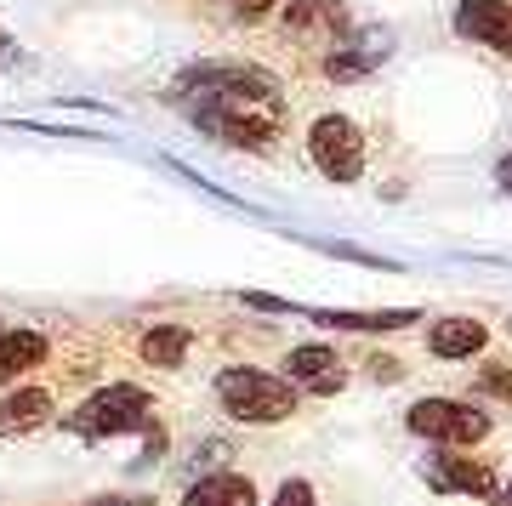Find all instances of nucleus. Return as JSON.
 <instances>
[{
	"mask_svg": "<svg viewBox=\"0 0 512 506\" xmlns=\"http://www.w3.org/2000/svg\"><path fill=\"white\" fill-rule=\"evenodd\" d=\"M92 506H154L148 495H97Z\"/></svg>",
	"mask_w": 512,
	"mask_h": 506,
	"instance_id": "nucleus-23",
	"label": "nucleus"
},
{
	"mask_svg": "<svg viewBox=\"0 0 512 506\" xmlns=\"http://www.w3.org/2000/svg\"><path fill=\"white\" fill-rule=\"evenodd\" d=\"M421 478L433 489H450V495H495V472L478 455H433Z\"/></svg>",
	"mask_w": 512,
	"mask_h": 506,
	"instance_id": "nucleus-11",
	"label": "nucleus"
},
{
	"mask_svg": "<svg viewBox=\"0 0 512 506\" xmlns=\"http://www.w3.org/2000/svg\"><path fill=\"white\" fill-rule=\"evenodd\" d=\"M0 330H6V325H0Z\"/></svg>",
	"mask_w": 512,
	"mask_h": 506,
	"instance_id": "nucleus-27",
	"label": "nucleus"
},
{
	"mask_svg": "<svg viewBox=\"0 0 512 506\" xmlns=\"http://www.w3.org/2000/svg\"><path fill=\"white\" fill-rule=\"evenodd\" d=\"M279 29H285V40H302L313 52H325V46H336L353 29V12L348 0H285Z\"/></svg>",
	"mask_w": 512,
	"mask_h": 506,
	"instance_id": "nucleus-6",
	"label": "nucleus"
},
{
	"mask_svg": "<svg viewBox=\"0 0 512 506\" xmlns=\"http://www.w3.org/2000/svg\"><path fill=\"white\" fill-rule=\"evenodd\" d=\"M495 182H501V194L512 199V154H501V160H495Z\"/></svg>",
	"mask_w": 512,
	"mask_h": 506,
	"instance_id": "nucleus-24",
	"label": "nucleus"
},
{
	"mask_svg": "<svg viewBox=\"0 0 512 506\" xmlns=\"http://www.w3.org/2000/svg\"><path fill=\"white\" fill-rule=\"evenodd\" d=\"M239 308L251 313H296V302H285V296H268V290H234Z\"/></svg>",
	"mask_w": 512,
	"mask_h": 506,
	"instance_id": "nucleus-18",
	"label": "nucleus"
},
{
	"mask_svg": "<svg viewBox=\"0 0 512 506\" xmlns=\"http://www.w3.org/2000/svg\"><path fill=\"white\" fill-rule=\"evenodd\" d=\"M268 506H319V495H313L308 478H291V484H279V495Z\"/></svg>",
	"mask_w": 512,
	"mask_h": 506,
	"instance_id": "nucleus-20",
	"label": "nucleus"
},
{
	"mask_svg": "<svg viewBox=\"0 0 512 506\" xmlns=\"http://www.w3.org/2000/svg\"><path fill=\"white\" fill-rule=\"evenodd\" d=\"M365 364H376V376H382V381H399L404 376V364L399 359H382V353H376V359H365Z\"/></svg>",
	"mask_w": 512,
	"mask_h": 506,
	"instance_id": "nucleus-22",
	"label": "nucleus"
},
{
	"mask_svg": "<svg viewBox=\"0 0 512 506\" xmlns=\"http://www.w3.org/2000/svg\"><path fill=\"white\" fill-rule=\"evenodd\" d=\"M325 256H336V262H365V268H382V273H399V262H387V256L376 251H359V245H342V239H313Z\"/></svg>",
	"mask_w": 512,
	"mask_h": 506,
	"instance_id": "nucleus-17",
	"label": "nucleus"
},
{
	"mask_svg": "<svg viewBox=\"0 0 512 506\" xmlns=\"http://www.w3.org/2000/svg\"><path fill=\"white\" fill-rule=\"evenodd\" d=\"M404 427L427 444H444V450H473L490 438V410H473L461 398H416L404 410Z\"/></svg>",
	"mask_w": 512,
	"mask_h": 506,
	"instance_id": "nucleus-4",
	"label": "nucleus"
},
{
	"mask_svg": "<svg viewBox=\"0 0 512 506\" xmlns=\"http://www.w3.org/2000/svg\"><path fill=\"white\" fill-rule=\"evenodd\" d=\"M46 353H52V342H46L40 330H29V325L0 330V387L18 381V376H29L35 364H46Z\"/></svg>",
	"mask_w": 512,
	"mask_h": 506,
	"instance_id": "nucleus-14",
	"label": "nucleus"
},
{
	"mask_svg": "<svg viewBox=\"0 0 512 506\" xmlns=\"http://www.w3.org/2000/svg\"><path fill=\"white\" fill-rule=\"evenodd\" d=\"M308 160L325 182H359L365 177V131L348 114H319L308 126Z\"/></svg>",
	"mask_w": 512,
	"mask_h": 506,
	"instance_id": "nucleus-5",
	"label": "nucleus"
},
{
	"mask_svg": "<svg viewBox=\"0 0 512 506\" xmlns=\"http://www.w3.org/2000/svg\"><path fill=\"white\" fill-rule=\"evenodd\" d=\"M183 506H256V484L239 472H205L188 484Z\"/></svg>",
	"mask_w": 512,
	"mask_h": 506,
	"instance_id": "nucleus-15",
	"label": "nucleus"
},
{
	"mask_svg": "<svg viewBox=\"0 0 512 506\" xmlns=\"http://www.w3.org/2000/svg\"><path fill=\"white\" fill-rule=\"evenodd\" d=\"M188 347H194L188 325H154V330H143L137 353H143V364H154V370H183Z\"/></svg>",
	"mask_w": 512,
	"mask_h": 506,
	"instance_id": "nucleus-16",
	"label": "nucleus"
},
{
	"mask_svg": "<svg viewBox=\"0 0 512 506\" xmlns=\"http://www.w3.org/2000/svg\"><path fill=\"white\" fill-rule=\"evenodd\" d=\"M456 35L512 57V0H461L456 6Z\"/></svg>",
	"mask_w": 512,
	"mask_h": 506,
	"instance_id": "nucleus-8",
	"label": "nucleus"
},
{
	"mask_svg": "<svg viewBox=\"0 0 512 506\" xmlns=\"http://www.w3.org/2000/svg\"><path fill=\"white\" fill-rule=\"evenodd\" d=\"M165 97L205 137H217L222 148H239V154H268L285 131V91L256 63H194L177 74V86Z\"/></svg>",
	"mask_w": 512,
	"mask_h": 506,
	"instance_id": "nucleus-1",
	"label": "nucleus"
},
{
	"mask_svg": "<svg viewBox=\"0 0 512 506\" xmlns=\"http://www.w3.org/2000/svg\"><path fill=\"white\" fill-rule=\"evenodd\" d=\"M495 506H512V484H507V489H495Z\"/></svg>",
	"mask_w": 512,
	"mask_h": 506,
	"instance_id": "nucleus-25",
	"label": "nucleus"
},
{
	"mask_svg": "<svg viewBox=\"0 0 512 506\" xmlns=\"http://www.w3.org/2000/svg\"><path fill=\"white\" fill-rule=\"evenodd\" d=\"M148 421H154V398L143 387H131V381H109L74 416H63V427L74 438H126V433H143Z\"/></svg>",
	"mask_w": 512,
	"mask_h": 506,
	"instance_id": "nucleus-3",
	"label": "nucleus"
},
{
	"mask_svg": "<svg viewBox=\"0 0 512 506\" xmlns=\"http://www.w3.org/2000/svg\"><path fill=\"white\" fill-rule=\"evenodd\" d=\"M279 0H234V12H239V23H262L268 12H274Z\"/></svg>",
	"mask_w": 512,
	"mask_h": 506,
	"instance_id": "nucleus-21",
	"label": "nucleus"
},
{
	"mask_svg": "<svg viewBox=\"0 0 512 506\" xmlns=\"http://www.w3.org/2000/svg\"><path fill=\"white\" fill-rule=\"evenodd\" d=\"M484 342H490L484 319H467V313H450V319H433V325H427V347H433L439 359H450V364L484 353Z\"/></svg>",
	"mask_w": 512,
	"mask_h": 506,
	"instance_id": "nucleus-12",
	"label": "nucleus"
},
{
	"mask_svg": "<svg viewBox=\"0 0 512 506\" xmlns=\"http://www.w3.org/2000/svg\"><path fill=\"white\" fill-rule=\"evenodd\" d=\"M285 381H296V393L330 398L348 387V359L325 342H308V347H296V353H285Z\"/></svg>",
	"mask_w": 512,
	"mask_h": 506,
	"instance_id": "nucleus-7",
	"label": "nucleus"
},
{
	"mask_svg": "<svg viewBox=\"0 0 512 506\" xmlns=\"http://www.w3.org/2000/svg\"><path fill=\"white\" fill-rule=\"evenodd\" d=\"M387 52H393V46H387L382 29H370V35H353V29H348L336 46H325V74H330V80H365Z\"/></svg>",
	"mask_w": 512,
	"mask_h": 506,
	"instance_id": "nucleus-10",
	"label": "nucleus"
},
{
	"mask_svg": "<svg viewBox=\"0 0 512 506\" xmlns=\"http://www.w3.org/2000/svg\"><path fill=\"white\" fill-rule=\"evenodd\" d=\"M46 421H52V393H46V387H18V393L0 398V438L35 433Z\"/></svg>",
	"mask_w": 512,
	"mask_h": 506,
	"instance_id": "nucleus-13",
	"label": "nucleus"
},
{
	"mask_svg": "<svg viewBox=\"0 0 512 506\" xmlns=\"http://www.w3.org/2000/svg\"><path fill=\"white\" fill-rule=\"evenodd\" d=\"M478 393L507 398V404H512V370H507V364H484V370H478Z\"/></svg>",
	"mask_w": 512,
	"mask_h": 506,
	"instance_id": "nucleus-19",
	"label": "nucleus"
},
{
	"mask_svg": "<svg viewBox=\"0 0 512 506\" xmlns=\"http://www.w3.org/2000/svg\"><path fill=\"white\" fill-rule=\"evenodd\" d=\"M217 404L228 421H245V427H274V421L296 416V381L274 376V370H256V364H228L217 376Z\"/></svg>",
	"mask_w": 512,
	"mask_h": 506,
	"instance_id": "nucleus-2",
	"label": "nucleus"
},
{
	"mask_svg": "<svg viewBox=\"0 0 512 506\" xmlns=\"http://www.w3.org/2000/svg\"><path fill=\"white\" fill-rule=\"evenodd\" d=\"M302 319H313V325L325 330H348V336H376V330H410L416 319H427L421 308H313L302 313Z\"/></svg>",
	"mask_w": 512,
	"mask_h": 506,
	"instance_id": "nucleus-9",
	"label": "nucleus"
},
{
	"mask_svg": "<svg viewBox=\"0 0 512 506\" xmlns=\"http://www.w3.org/2000/svg\"><path fill=\"white\" fill-rule=\"evenodd\" d=\"M6 46H12V35H6V29H0V57H6Z\"/></svg>",
	"mask_w": 512,
	"mask_h": 506,
	"instance_id": "nucleus-26",
	"label": "nucleus"
}]
</instances>
